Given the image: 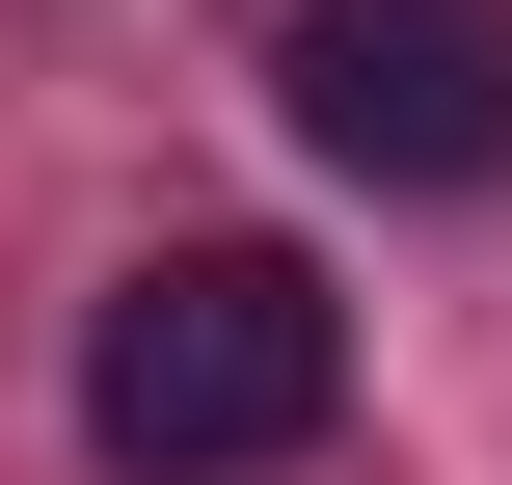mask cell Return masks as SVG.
<instances>
[{"label":"cell","instance_id":"1","mask_svg":"<svg viewBox=\"0 0 512 485\" xmlns=\"http://www.w3.org/2000/svg\"><path fill=\"white\" fill-rule=\"evenodd\" d=\"M324 405H351V324H324L297 243H162V270L81 324V432L135 485H243V459H297Z\"/></svg>","mask_w":512,"mask_h":485},{"label":"cell","instance_id":"2","mask_svg":"<svg viewBox=\"0 0 512 485\" xmlns=\"http://www.w3.org/2000/svg\"><path fill=\"white\" fill-rule=\"evenodd\" d=\"M297 135L351 189H486L512 162V0H297Z\"/></svg>","mask_w":512,"mask_h":485}]
</instances>
